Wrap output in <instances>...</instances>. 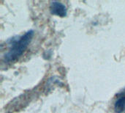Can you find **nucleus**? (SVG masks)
I'll use <instances>...</instances> for the list:
<instances>
[{"instance_id": "nucleus-3", "label": "nucleus", "mask_w": 125, "mask_h": 113, "mask_svg": "<svg viewBox=\"0 0 125 113\" xmlns=\"http://www.w3.org/2000/svg\"><path fill=\"white\" fill-rule=\"evenodd\" d=\"M114 112L116 113H123L125 112V93L121 95L114 102Z\"/></svg>"}, {"instance_id": "nucleus-2", "label": "nucleus", "mask_w": 125, "mask_h": 113, "mask_svg": "<svg viewBox=\"0 0 125 113\" xmlns=\"http://www.w3.org/2000/svg\"><path fill=\"white\" fill-rule=\"evenodd\" d=\"M49 10L51 14L61 18L65 17L67 14V10L66 6L63 3L57 1H53L50 3Z\"/></svg>"}, {"instance_id": "nucleus-1", "label": "nucleus", "mask_w": 125, "mask_h": 113, "mask_svg": "<svg viewBox=\"0 0 125 113\" xmlns=\"http://www.w3.org/2000/svg\"><path fill=\"white\" fill-rule=\"evenodd\" d=\"M34 37V31L29 30L23 35L15 37L10 42L8 49L4 55L3 61L5 64H10L18 60L28 49Z\"/></svg>"}]
</instances>
